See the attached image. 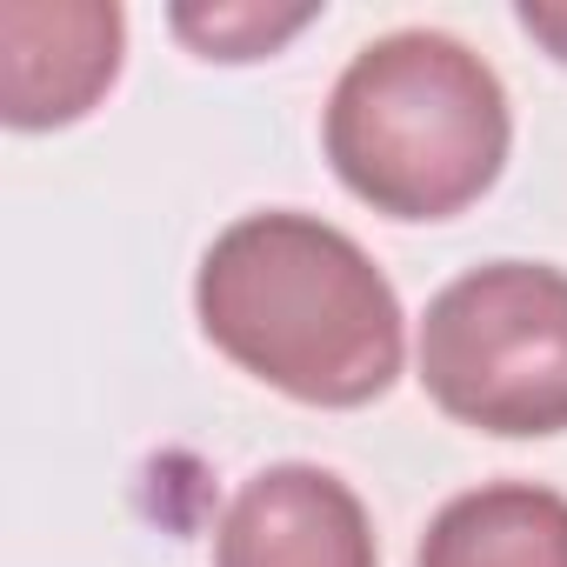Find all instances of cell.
I'll return each mask as SVG.
<instances>
[{"label": "cell", "instance_id": "6da1fadb", "mask_svg": "<svg viewBox=\"0 0 567 567\" xmlns=\"http://www.w3.org/2000/svg\"><path fill=\"white\" fill-rule=\"evenodd\" d=\"M194 315L240 374L301 408H368L408 361L394 280L354 234L301 207L227 220L200 254Z\"/></svg>", "mask_w": 567, "mask_h": 567}, {"label": "cell", "instance_id": "7a4b0ae2", "mask_svg": "<svg viewBox=\"0 0 567 567\" xmlns=\"http://www.w3.org/2000/svg\"><path fill=\"white\" fill-rule=\"evenodd\" d=\"M321 141L341 187L374 214L447 220L501 181L514 114L501 74L467 41L394 28L341 68Z\"/></svg>", "mask_w": 567, "mask_h": 567}, {"label": "cell", "instance_id": "3957f363", "mask_svg": "<svg viewBox=\"0 0 567 567\" xmlns=\"http://www.w3.org/2000/svg\"><path fill=\"white\" fill-rule=\"evenodd\" d=\"M427 401L481 434L534 441L567 427V274L547 260H487L427 301Z\"/></svg>", "mask_w": 567, "mask_h": 567}, {"label": "cell", "instance_id": "277c9868", "mask_svg": "<svg viewBox=\"0 0 567 567\" xmlns=\"http://www.w3.org/2000/svg\"><path fill=\"white\" fill-rule=\"evenodd\" d=\"M127 21L114 0H8L0 8V114L21 134L81 121L121 74Z\"/></svg>", "mask_w": 567, "mask_h": 567}, {"label": "cell", "instance_id": "5b68a950", "mask_svg": "<svg viewBox=\"0 0 567 567\" xmlns=\"http://www.w3.org/2000/svg\"><path fill=\"white\" fill-rule=\"evenodd\" d=\"M214 567H381V547L361 494L334 467L280 461L227 501Z\"/></svg>", "mask_w": 567, "mask_h": 567}, {"label": "cell", "instance_id": "8992f818", "mask_svg": "<svg viewBox=\"0 0 567 567\" xmlns=\"http://www.w3.org/2000/svg\"><path fill=\"white\" fill-rule=\"evenodd\" d=\"M414 567H567V494L481 481L427 520Z\"/></svg>", "mask_w": 567, "mask_h": 567}, {"label": "cell", "instance_id": "52a82bcc", "mask_svg": "<svg viewBox=\"0 0 567 567\" xmlns=\"http://www.w3.org/2000/svg\"><path fill=\"white\" fill-rule=\"evenodd\" d=\"M315 8H174V34L200 61H260L280 41H295Z\"/></svg>", "mask_w": 567, "mask_h": 567}, {"label": "cell", "instance_id": "ba28073f", "mask_svg": "<svg viewBox=\"0 0 567 567\" xmlns=\"http://www.w3.org/2000/svg\"><path fill=\"white\" fill-rule=\"evenodd\" d=\"M514 21L567 68V0H520V8H514Z\"/></svg>", "mask_w": 567, "mask_h": 567}]
</instances>
